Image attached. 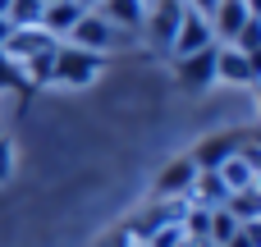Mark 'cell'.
Returning <instances> with one entry per match:
<instances>
[{"label": "cell", "instance_id": "obj_1", "mask_svg": "<svg viewBox=\"0 0 261 247\" xmlns=\"http://www.w3.org/2000/svg\"><path fill=\"white\" fill-rule=\"evenodd\" d=\"M101 60L106 55H92V50H78V46H55V73H50V83H60V87H92L96 83V73H101Z\"/></svg>", "mask_w": 261, "mask_h": 247}, {"label": "cell", "instance_id": "obj_2", "mask_svg": "<svg viewBox=\"0 0 261 247\" xmlns=\"http://www.w3.org/2000/svg\"><path fill=\"white\" fill-rule=\"evenodd\" d=\"M184 9H188L184 0H147V9H142V37L156 50H170L179 23H184Z\"/></svg>", "mask_w": 261, "mask_h": 247}, {"label": "cell", "instance_id": "obj_3", "mask_svg": "<svg viewBox=\"0 0 261 247\" xmlns=\"http://www.w3.org/2000/svg\"><path fill=\"white\" fill-rule=\"evenodd\" d=\"M64 46H78V50H92V55H106L110 46H115V28L96 14V9H83V18L69 28V37H64Z\"/></svg>", "mask_w": 261, "mask_h": 247}, {"label": "cell", "instance_id": "obj_4", "mask_svg": "<svg viewBox=\"0 0 261 247\" xmlns=\"http://www.w3.org/2000/svg\"><path fill=\"white\" fill-rule=\"evenodd\" d=\"M261 78V55H243L239 46H216V83L252 87Z\"/></svg>", "mask_w": 261, "mask_h": 247}, {"label": "cell", "instance_id": "obj_5", "mask_svg": "<svg viewBox=\"0 0 261 247\" xmlns=\"http://www.w3.org/2000/svg\"><path fill=\"white\" fill-rule=\"evenodd\" d=\"M216 174H220L225 193H243V188H261V183H257V179H261V160H257V147H252V142H243V147H239V151H234V156H229V160H225V165H220Z\"/></svg>", "mask_w": 261, "mask_h": 247}, {"label": "cell", "instance_id": "obj_6", "mask_svg": "<svg viewBox=\"0 0 261 247\" xmlns=\"http://www.w3.org/2000/svg\"><path fill=\"white\" fill-rule=\"evenodd\" d=\"M174 78H179V87H188V92H206V87L216 83V46L174 60Z\"/></svg>", "mask_w": 261, "mask_h": 247}, {"label": "cell", "instance_id": "obj_7", "mask_svg": "<svg viewBox=\"0 0 261 247\" xmlns=\"http://www.w3.org/2000/svg\"><path fill=\"white\" fill-rule=\"evenodd\" d=\"M206 46H216L206 14H197V9H184V23H179V32H174V46H170V55H174V60H184V55H193V50H206Z\"/></svg>", "mask_w": 261, "mask_h": 247}, {"label": "cell", "instance_id": "obj_8", "mask_svg": "<svg viewBox=\"0 0 261 247\" xmlns=\"http://www.w3.org/2000/svg\"><path fill=\"white\" fill-rule=\"evenodd\" d=\"M252 18V9H248V0H216V9L206 14V23H211V37H216V46H229L234 37H239V28Z\"/></svg>", "mask_w": 261, "mask_h": 247}, {"label": "cell", "instance_id": "obj_9", "mask_svg": "<svg viewBox=\"0 0 261 247\" xmlns=\"http://www.w3.org/2000/svg\"><path fill=\"white\" fill-rule=\"evenodd\" d=\"M243 142H248L243 133H216V138H206V142H202V147H197L188 160H193L202 174H216V170H220V165H225V160H229V156H234Z\"/></svg>", "mask_w": 261, "mask_h": 247}, {"label": "cell", "instance_id": "obj_10", "mask_svg": "<svg viewBox=\"0 0 261 247\" xmlns=\"http://www.w3.org/2000/svg\"><path fill=\"white\" fill-rule=\"evenodd\" d=\"M78 18H83V5H78V0H50V5L41 9V32L55 37V41H64Z\"/></svg>", "mask_w": 261, "mask_h": 247}, {"label": "cell", "instance_id": "obj_11", "mask_svg": "<svg viewBox=\"0 0 261 247\" xmlns=\"http://www.w3.org/2000/svg\"><path fill=\"white\" fill-rule=\"evenodd\" d=\"M142 0H96V14L115 28V32H133V28H142Z\"/></svg>", "mask_w": 261, "mask_h": 247}, {"label": "cell", "instance_id": "obj_12", "mask_svg": "<svg viewBox=\"0 0 261 247\" xmlns=\"http://www.w3.org/2000/svg\"><path fill=\"white\" fill-rule=\"evenodd\" d=\"M193 179H197V165L184 156V160H174V165L161 170V179H156V197H188Z\"/></svg>", "mask_w": 261, "mask_h": 247}, {"label": "cell", "instance_id": "obj_13", "mask_svg": "<svg viewBox=\"0 0 261 247\" xmlns=\"http://www.w3.org/2000/svg\"><path fill=\"white\" fill-rule=\"evenodd\" d=\"M225 211L239 220V225H252L261 215V188H243V193H229L225 197Z\"/></svg>", "mask_w": 261, "mask_h": 247}, {"label": "cell", "instance_id": "obj_14", "mask_svg": "<svg viewBox=\"0 0 261 247\" xmlns=\"http://www.w3.org/2000/svg\"><path fill=\"white\" fill-rule=\"evenodd\" d=\"M41 9H46V0H9L5 23L9 28H41Z\"/></svg>", "mask_w": 261, "mask_h": 247}, {"label": "cell", "instance_id": "obj_15", "mask_svg": "<svg viewBox=\"0 0 261 247\" xmlns=\"http://www.w3.org/2000/svg\"><path fill=\"white\" fill-rule=\"evenodd\" d=\"M229 46H239L243 55H261V18H257V14H252V18L239 28V37H234Z\"/></svg>", "mask_w": 261, "mask_h": 247}, {"label": "cell", "instance_id": "obj_16", "mask_svg": "<svg viewBox=\"0 0 261 247\" xmlns=\"http://www.w3.org/2000/svg\"><path fill=\"white\" fill-rule=\"evenodd\" d=\"M28 83H23V73H18V64L0 50V92H23Z\"/></svg>", "mask_w": 261, "mask_h": 247}, {"label": "cell", "instance_id": "obj_17", "mask_svg": "<svg viewBox=\"0 0 261 247\" xmlns=\"http://www.w3.org/2000/svg\"><path fill=\"white\" fill-rule=\"evenodd\" d=\"M225 247H261V229H257V220H252V225H239V234H234Z\"/></svg>", "mask_w": 261, "mask_h": 247}, {"label": "cell", "instance_id": "obj_18", "mask_svg": "<svg viewBox=\"0 0 261 247\" xmlns=\"http://www.w3.org/2000/svg\"><path fill=\"white\" fill-rule=\"evenodd\" d=\"M9 170H14V147H9V138L0 133V183L9 179Z\"/></svg>", "mask_w": 261, "mask_h": 247}, {"label": "cell", "instance_id": "obj_19", "mask_svg": "<svg viewBox=\"0 0 261 247\" xmlns=\"http://www.w3.org/2000/svg\"><path fill=\"white\" fill-rule=\"evenodd\" d=\"M184 5H188V9H197V14H211V9H216V0H184Z\"/></svg>", "mask_w": 261, "mask_h": 247}, {"label": "cell", "instance_id": "obj_20", "mask_svg": "<svg viewBox=\"0 0 261 247\" xmlns=\"http://www.w3.org/2000/svg\"><path fill=\"white\" fill-rule=\"evenodd\" d=\"M5 37H9V23H5V18H0V46H5Z\"/></svg>", "mask_w": 261, "mask_h": 247}, {"label": "cell", "instance_id": "obj_21", "mask_svg": "<svg viewBox=\"0 0 261 247\" xmlns=\"http://www.w3.org/2000/svg\"><path fill=\"white\" fill-rule=\"evenodd\" d=\"M78 5H83V9H96V0H78Z\"/></svg>", "mask_w": 261, "mask_h": 247}, {"label": "cell", "instance_id": "obj_22", "mask_svg": "<svg viewBox=\"0 0 261 247\" xmlns=\"http://www.w3.org/2000/svg\"><path fill=\"white\" fill-rule=\"evenodd\" d=\"M5 9H9V0H0V18H5Z\"/></svg>", "mask_w": 261, "mask_h": 247}, {"label": "cell", "instance_id": "obj_23", "mask_svg": "<svg viewBox=\"0 0 261 247\" xmlns=\"http://www.w3.org/2000/svg\"><path fill=\"white\" fill-rule=\"evenodd\" d=\"M128 247H147V243H128Z\"/></svg>", "mask_w": 261, "mask_h": 247}, {"label": "cell", "instance_id": "obj_24", "mask_svg": "<svg viewBox=\"0 0 261 247\" xmlns=\"http://www.w3.org/2000/svg\"><path fill=\"white\" fill-rule=\"evenodd\" d=\"M46 5H50V0H46Z\"/></svg>", "mask_w": 261, "mask_h": 247}, {"label": "cell", "instance_id": "obj_25", "mask_svg": "<svg viewBox=\"0 0 261 247\" xmlns=\"http://www.w3.org/2000/svg\"><path fill=\"white\" fill-rule=\"evenodd\" d=\"M142 5H147V0H142Z\"/></svg>", "mask_w": 261, "mask_h": 247}]
</instances>
